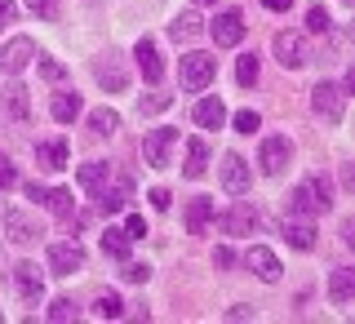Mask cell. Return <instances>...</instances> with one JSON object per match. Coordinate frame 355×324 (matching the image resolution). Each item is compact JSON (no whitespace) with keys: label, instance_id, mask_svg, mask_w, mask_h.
Returning a JSON list of instances; mask_svg holds the SVG:
<instances>
[{"label":"cell","instance_id":"obj_29","mask_svg":"<svg viewBox=\"0 0 355 324\" xmlns=\"http://www.w3.org/2000/svg\"><path fill=\"white\" fill-rule=\"evenodd\" d=\"M40 205L49 209L53 218H71L76 200H71V191H67V187H53V191H44V200H40Z\"/></svg>","mask_w":355,"mask_h":324},{"label":"cell","instance_id":"obj_12","mask_svg":"<svg viewBox=\"0 0 355 324\" xmlns=\"http://www.w3.org/2000/svg\"><path fill=\"white\" fill-rule=\"evenodd\" d=\"M218 227H222V236H249V231L258 227V214H253L249 200H240L236 209H227V214L218 218Z\"/></svg>","mask_w":355,"mask_h":324},{"label":"cell","instance_id":"obj_11","mask_svg":"<svg viewBox=\"0 0 355 324\" xmlns=\"http://www.w3.org/2000/svg\"><path fill=\"white\" fill-rule=\"evenodd\" d=\"M14 284H18V298L22 302H40V293H44V271L36 262H18L14 266Z\"/></svg>","mask_w":355,"mask_h":324},{"label":"cell","instance_id":"obj_48","mask_svg":"<svg viewBox=\"0 0 355 324\" xmlns=\"http://www.w3.org/2000/svg\"><path fill=\"white\" fill-rule=\"evenodd\" d=\"M196 5H214V0H196Z\"/></svg>","mask_w":355,"mask_h":324},{"label":"cell","instance_id":"obj_27","mask_svg":"<svg viewBox=\"0 0 355 324\" xmlns=\"http://www.w3.org/2000/svg\"><path fill=\"white\" fill-rule=\"evenodd\" d=\"M129 244H133V240H129L125 227H107V231H103V253H111V258L125 262V258H129Z\"/></svg>","mask_w":355,"mask_h":324},{"label":"cell","instance_id":"obj_21","mask_svg":"<svg viewBox=\"0 0 355 324\" xmlns=\"http://www.w3.org/2000/svg\"><path fill=\"white\" fill-rule=\"evenodd\" d=\"M209 222H214V200H191V205H187V231H191V236H205L209 231Z\"/></svg>","mask_w":355,"mask_h":324},{"label":"cell","instance_id":"obj_37","mask_svg":"<svg viewBox=\"0 0 355 324\" xmlns=\"http://www.w3.org/2000/svg\"><path fill=\"white\" fill-rule=\"evenodd\" d=\"M258 129H262V116H258V111H249V107H244L240 116H236V133H258Z\"/></svg>","mask_w":355,"mask_h":324},{"label":"cell","instance_id":"obj_32","mask_svg":"<svg viewBox=\"0 0 355 324\" xmlns=\"http://www.w3.org/2000/svg\"><path fill=\"white\" fill-rule=\"evenodd\" d=\"M236 80H240L244 89H253V85H258V58H253V53H244V58L236 62Z\"/></svg>","mask_w":355,"mask_h":324},{"label":"cell","instance_id":"obj_10","mask_svg":"<svg viewBox=\"0 0 355 324\" xmlns=\"http://www.w3.org/2000/svg\"><path fill=\"white\" fill-rule=\"evenodd\" d=\"M244 266H249V271L258 275L262 284H275V280L284 275V271H280V258H275V253L266 249V244H253V249L244 253Z\"/></svg>","mask_w":355,"mask_h":324},{"label":"cell","instance_id":"obj_9","mask_svg":"<svg viewBox=\"0 0 355 324\" xmlns=\"http://www.w3.org/2000/svg\"><path fill=\"white\" fill-rule=\"evenodd\" d=\"M249 182H253V173H249V164H244V155L227 151L222 155V187H227L231 196H249Z\"/></svg>","mask_w":355,"mask_h":324},{"label":"cell","instance_id":"obj_14","mask_svg":"<svg viewBox=\"0 0 355 324\" xmlns=\"http://www.w3.org/2000/svg\"><path fill=\"white\" fill-rule=\"evenodd\" d=\"M133 58H138L142 76H147L151 85H160V80H164V58H160V49H155V40H151V36H142L138 44H133Z\"/></svg>","mask_w":355,"mask_h":324},{"label":"cell","instance_id":"obj_28","mask_svg":"<svg viewBox=\"0 0 355 324\" xmlns=\"http://www.w3.org/2000/svg\"><path fill=\"white\" fill-rule=\"evenodd\" d=\"M89 129H94L98 138H111V133L120 129V111H111V107H98V111H89Z\"/></svg>","mask_w":355,"mask_h":324},{"label":"cell","instance_id":"obj_24","mask_svg":"<svg viewBox=\"0 0 355 324\" xmlns=\"http://www.w3.org/2000/svg\"><path fill=\"white\" fill-rule=\"evenodd\" d=\"M107 178H111V164H103V160H89V164H80V187L89 196H98L107 187Z\"/></svg>","mask_w":355,"mask_h":324},{"label":"cell","instance_id":"obj_4","mask_svg":"<svg viewBox=\"0 0 355 324\" xmlns=\"http://www.w3.org/2000/svg\"><path fill=\"white\" fill-rule=\"evenodd\" d=\"M271 49H275V62L288 67V71H297V67H306V40L297 36V31H275L271 36Z\"/></svg>","mask_w":355,"mask_h":324},{"label":"cell","instance_id":"obj_36","mask_svg":"<svg viewBox=\"0 0 355 324\" xmlns=\"http://www.w3.org/2000/svg\"><path fill=\"white\" fill-rule=\"evenodd\" d=\"M169 103H173L169 94H151V98H142V103H138V116H155V111H164Z\"/></svg>","mask_w":355,"mask_h":324},{"label":"cell","instance_id":"obj_42","mask_svg":"<svg viewBox=\"0 0 355 324\" xmlns=\"http://www.w3.org/2000/svg\"><path fill=\"white\" fill-rule=\"evenodd\" d=\"M151 205H155V209H169V205H173V196L164 191V187H155V191H151Z\"/></svg>","mask_w":355,"mask_h":324},{"label":"cell","instance_id":"obj_13","mask_svg":"<svg viewBox=\"0 0 355 324\" xmlns=\"http://www.w3.org/2000/svg\"><path fill=\"white\" fill-rule=\"evenodd\" d=\"M214 44H222V49H236V44L244 40V18L236 14V9H227V14H218L214 18Z\"/></svg>","mask_w":355,"mask_h":324},{"label":"cell","instance_id":"obj_22","mask_svg":"<svg viewBox=\"0 0 355 324\" xmlns=\"http://www.w3.org/2000/svg\"><path fill=\"white\" fill-rule=\"evenodd\" d=\"M205 169H209V142H205V138H191V142H187V164H182V173H187V178H205Z\"/></svg>","mask_w":355,"mask_h":324},{"label":"cell","instance_id":"obj_15","mask_svg":"<svg viewBox=\"0 0 355 324\" xmlns=\"http://www.w3.org/2000/svg\"><path fill=\"white\" fill-rule=\"evenodd\" d=\"M5 236L14 244H31V240H40V227L22 214V209H9V214H5Z\"/></svg>","mask_w":355,"mask_h":324},{"label":"cell","instance_id":"obj_20","mask_svg":"<svg viewBox=\"0 0 355 324\" xmlns=\"http://www.w3.org/2000/svg\"><path fill=\"white\" fill-rule=\"evenodd\" d=\"M67 155H71V147H67V138L36 142V164H44V169H67Z\"/></svg>","mask_w":355,"mask_h":324},{"label":"cell","instance_id":"obj_30","mask_svg":"<svg viewBox=\"0 0 355 324\" xmlns=\"http://www.w3.org/2000/svg\"><path fill=\"white\" fill-rule=\"evenodd\" d=\"M5 107H9V116H14L18 125H22V120L31 116V103H27V85H9V89H5Z\"/></svg>","mask_w":355,"mask_h":324},{"label":"cell","instance_id":"obj_46","mask_svg":"<svg viewBox=\"0 0 355 324\" xmlns=\"http://www.w3.org/2000/svg\"><path fill=\"white\" fill-rule=\"evenodd\" d=\"M227 320H253V311H249V307H231Z\"/></svg>","mask_w":355,"mask_h":324},{"label":"cell","instance_id":"obj_8","mask_svg":"<svg viewBox=\"0 0 355 324\" xmlns=\"http://www.w3.org/2000/svg\"><path fill=\"white\" fill-rule=\"evenodd\" d=\"M31 58H36V40H31V36H14L5 49H0V71H5V76H18Z\"/></svg>","mask_w":355,"mask_h":324},{"label":"cell","instance_id":"obj_7","mask_svg":"<svg viewBox=\"0 0 355 324\" xmlns=\"http://www.w3.org/2000/svg\"><path fill=\"white\" fill-rule=\"evenodd\" d=\"M49 271H53V275H76V271H85V249H80L76 240L49 244Z\"/></svg>","mask_w":355,"mask_h":324},{"label":"cell","instance_id":"obj_35","mask_svg":"<svg viewBox=\"0 0 355 324\" xmlns=\"http://www.w3.org/2000/svg\"><path fill=\"white\" fill-rule=\"evenodd\" d=\"M120 275H125L129 284H147V280H151V266H147V262H129V258H125V271H120Z\"/></svg>","mask_w":355,"mask_h":324},{"label":"cell","instance_id":"obj_17","mask_svg":"<svg viewBox=\"0 0 355 324\" xmlns=\"http://www.w3.org/2000/svg\"><path fill=\"white\" fill-rule=\"evenodd\" d=\"M129 196H133V178H120L116 187H103V191H98V209H103V214H120V209L129 205Z\"/></svg>","mask_w":355,"mask_h":324},{"label":"cell","instance_id":"obj_33","mask_svg":"<svg viewBox=\"0 0 355 324\" xmlns=\"http://www.w3.org/2000/svg\"><path fill=\"white\" fill-rule=\"evenodd\" d=\"M306 27H311V31H315V36H324V31L333 27V18H329V9H324V5H311V9H306Z\"/></svg>","mask_w":355,"mask_h":324},{"label":"cell","instance_id":"obj_1","mask_svg":"<svg viewBox=\"0 0 355 324\" xmlns=\"http://www.w3.org/2000/svg\"><path fill=\"white\" fill-rule=\"evenodd\" d=\"M333 209V182L324 173H311L306 182L293 187V196H288V214L293 218H320Z\"/></svg>","mask_w":355,"mask_h":324},{"label":"cell","instance_id":"obj_34","mask_svg":"<svg viewBox=\"0 0 355 324\" xmlns=\"http://www.w3.org/2000/svg\"><path fill=\"white\" fill-rule=\"evenodd\" d=\"M49 320H53V324L76 320V302H71V298H58V302H49Z\"/></svg>","mask_w":355,"mask_h":324},{"label":"cell","instance_id":"obj_6","mask_svg":"<svg viewBox=\"0 0 355 324\" xmlns=\"http://www.w3.org/2000/svg\"><path fill=\"white\" fill-rule=\"evenodd\" d=\"M173 147H178V129H151L147 138H142V160H147L151 169H164Z\"/></svg>","mask_w":355,"mask_h":324},{"label":"cell","instance_id":"obj_5","mask_svg":"<svg viewBox=\"0 0 355 324\" xmlns=\"http://www.w3.org/2000/svg\"><path fill=\"white\" fill-rule=\"evenodd\" d=\"M288 160H293V142H288L284 133H275V138H266V142H262L258 164H262V173H266V178H280V173L288 169Z\"/></svg>","mask_w":355,"mask_h":324},{"label":"cell","instance_id":"obj_26","mask_svg":"<svg viewBox=\"0 0 355 324\" xmlns=\"http://www.w3.org/2000/svg\"><path fill=\"white\" fill-rule=\"evenodd\" d=\"M200 31H205V22H200V14H191V9H187V14H178V18L169 22V36H173V40H196Z\"/></svg>","mask_w":355,"mask_h":324},{"label":"cell","instance_id":"obj_3","mask_svg":"<svg viewBox=\"0 0 355 324\" xmlns=\"http://www.w3.org/2000/svg\"><path fill=\"white\" fill-rule=\"evenodd\" d=\"M178 71H182V89L200 94L205 85H214V76H218V58H214V53H187V58L178 62Z\"/></svg>","mask_w":355,"mask_h":324},{"label":"cell","instance_id":"obj_38","mask_svg":"<svg viewBox=\"0 0 355 324\" xmlns=\"http://www.w3.org/2000/svg\"><path fill=\"white\" fill-rule=\"evenodd\" d=\"M27 9H31L36 18H44V22L58 18V0H27Z\"/></svg>","mask_w":355,"mask_h":324},{"label":"cell","instance_id":"obj_45","mask_svg":"<svg viewBox=\"0 0 355 324\" xmlns=\"http://www.w3.org/2000/svg\"><path fill=\"white\" fill-rule=\"evenodd\" d=\"M266 9H271V14H284V9H293V0H262Z\"/></svg>","mask_w":355,"mask_h":324},{"label":"cell","instance_id":"obj_47","mask_svg":"<svg viewBox=\"0 0 355 324\" xmlns=\"http://www.w3.org/2000/svg\"><path fill=\"white\" fill-rule=\"evenodd\" d=\"M0 275H5V253H0Z\"/></svg>","mask_w":355,"mask_h":324},{"label":"cell","instance_id":"obj_39","mask_svg":"<svg viewBox=\"0 0 355 324\" xmlns=\"http://www.w3.org/2000/svg\"><path fill=\"white\" fill-rule=\"evenodd\" d=\"M40 76H44V80H53V85H58L62 76H67V67H62V62H53V58H40Z\"/></svg>","mask_w":355,"mask_h":324},{"label":"cell","instance_id":"obj_19","mask_svg":"<svg viewBox=\"0 0 355 324\" xmlns=\"http://www.w3.org/2000/svg\"><path fill=\"white\" fill-rule=\"evenodd\" d=\"M191 120L200 129H222V120H227V107H222V98H200L191 107Z\"/></svg>","mask_w":355,"mask_h":324},{"label":"cell","instance_id":"obj_41","mask_svg":"<svg viewBox=\"0 0 355 324\" xmlns=\"http://www.w3.org/2000/svg\"><path fill=\"white\" fill-rule=\"evenodd\" d=\"M125 231H129V240H142V236H147V222H142V214H129Z\"/></svg>","mask_w":355,"mask_h":324},{"label":"cell","instance_id":"obj_2","mask_svg":"<svg viewBox=\"0 0 355 324\" xmlns=\"http://www.w3.org/2000/svg\"><path fill=\"white\" fill-rule=\"evenodd\" d=\"M347 89L333 85V80H320L311 89V111H315L320 120H329V125H342V116H347Z\"/></svg>","mask_w":355,"mask_h":324},{"label":"cell","instance_id":"obj_31","mask_svg":"<svg viewBox=\"0 0 355 324\" xmlns=\"http://www.w3.org/2000/svg\"><path fill=\"white\" fill-rule=\"evenodd\" d=\"M94 316H98V320H120V316H125V302H120L116 293H103V298L94 302Z\"/></svg>","mask_w":355,"mask_h":324},{"label":"cell","instance_id":"obj_40","mask_svg":"<svg viewBox=\"0 0 355 324\" xmlns=\"http://www.w3.org/2000/svg\"><path fill=\"white\" fill-rule=\"evenodd\" d=\"M14 182H18L14 160H9V155H0V191H5V187H14Z\"/></svg>","mask_w":355,"mask_h":324},{"label":"cell","instance_id":"obj_23","mask_svg":"<svg viewBox=\"0 0 355 324\" xmlns=\"http://www.w3.org/2000/svg\"><path fill=\"white\" fill-rule=\"evenodd\" d=\"M329 298H333L338 307L355 298V271H351V266H338V271H333V280H329Z\"/></svg>","mask_w":355,"mask_h":324},{"label":"cell","instance_id":"obj_44","mask_svg":"<svg viewBox=\"0 0 355 324\" xmlns=\"http://www.w3.org/2000/svg\"><path fill=\"white\" fill-rule=\"evenodd\" d=\"M214 262H218V266H231V262H236V253H231L227 244H218V249H214Z\"/></svg>","mask_w":355,"mask_h":324},{"label":"cell","instance_id":"obj_18","mask_svg":"<svg viewBox=\"0 0 355 324\" xmlns=\"http://www.w3.org/2000/svg\"><path fill=\"white\" fill-rule=\"evenodd\" d=\"M280 236L293 244V249H315V227H311V218H288L284 227H280Z\"/></svg>","mask_w":355,"mask_h":324},{"label":"cell","instance_id":"obj_43","mask_svg":"<svg viewBox=\"0 0 355 324\" xmlns=\"http://www.w3.org/2000/svg\"><path fill=\"white\" fill-rule=\"evenodd\" d=\"M14 14H18L14 0H0V27H9V22H14Z\"/></svg>","mask_w":355,"mask_h":324},{"label":"cell","instance_id":"obj_16","mask_svg":"<svg viewBox=\"0 0 355 324\" xmlns=\"http://www.w3.org/2000/svg\"><path fill=\"white\" fill-rule=\"evenodd\" d=\"M94 80L103 85V89H111V94H120V89L129 85V76H125V67H120V62L107 53V58H98V62H94Z\"/></svg>","mask_w":355,"mask_h":324},{"label":"cell","instance_id":"obj_25","mask_svg":"<svg viewBox=\"0 0 355 324\" xmlns=\"http://www.w3.org/2000/svg\"><path fill=\"white\" fill-rule=\"evenodd\" d=\"M49 116L58 120V125H71V120L80 116V94H53V103H49Z\"/></svg>","mask_w":355,"mask_h":324}]
</instances>
